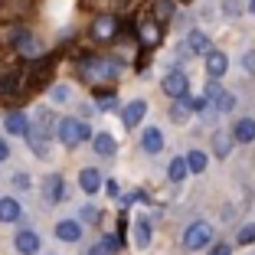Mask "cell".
<instances>
[{"mask_svg": "<svg viewBox=\"0 0 255 255\" xmlns=\"http://www.w3.org/2000/svg\"><path fill=\"white\" fill-rule=\"evenodd\" d=\"M134 246H137V249H147V246H150V223H147L144 216L134 223Z\"/></svg>", "mask_w": 255, "mask_h": 255, "instance_id": "obj_20", "label": "cell"}, {"mask_svg": "<svg viewBox=\"0 0 255 255\" xmlns=\"http://www.w3.org/2000/svg\"><path fill=\"white\" fill-rule=\"evenodd\" d=\"M187 167H190V173H203L206 170V154H203V150H190L187 154Z\"/></svg>", "mask_w": 255, "mask_h": 255, "instance_id": "obj_23", "label": "cell"}, {"mask_svg": "<svg viewBox=\"0 0 255 255\" xmlns=\"http://www.w3.org/2000/svg\"><path fill=\"white\" fill-rule=\"evenodd\" d=\"M56 236H59L62 242H79V236H82V223H75V219H62V223L56 226Z\"/></svg>", "mask_w": 255, "mask_h": 255, "instance_id": "obj_12", "label": "cell"}, {"mask_svg": "<svg viewBox=\"0 0 255 255\" xmlns=\"http://www.w3.org/2000/svg\"><path fill=\"white\" fill-rule=\"evenodd\" d=\"M249 10H252V13H255V0H249Z\"/></svg>", "mask_w": 255, "mask_h": 255, "instance_id": "obj_35", "label": "cell"}, {"mask_svg": "<svg viewBox=\"0 0 255 255\" xmlns=\"http://www.w3.org/2000/svg\"><path fill=\"white\" fill-rule=\"evenodd\" d=\"M187 173H190V167H187V157H173V160H170V167H167V177H170L173 183L187 180Z\"/></svg>", "mask_w": 255, "mask_h": 255, "instance_id": "obj_18", "label": "cell"}, {"mask_svg": "<svg viewBox=\"0 0 255 255\" xmlns=\"http://www.w3.org/2000/svg\"><path fill=\"white\" fill-rule=\"evenodd\" d=\"M239 10H242V7L236 3V0H229V3H226V13H239Z\"/></svg>", "mask_w": 255, "mask_h": 255, "instance_id": "obj_34", "label": "cell"}, {"mask_svg": "<svg viewBox=\"0 0 255 255\" xmlns=\"http://www.w3.org/2000/svg\"><path fill=\"white\" fill-rule=\"evenodd\" d=\"M118 249H121V242L115 239V236H102V239L95 242V249H92L89 255H115Z\"/></svg>", "mask_w": 255, "mask_h": 255, "instance_id": "obj_19", "label": "cell"}, {"mask_svg": "<svg viewBox=\"0 0 255 255\" xmlns=\"http://www.w3.org/2000/svg\"><path fill=\"white\" fill-rule=\"evenodd\" d=\"M98 108H105V112H108V108H115V95H112V92L98 95Z\"/></svg>", "mask_w": 255, "mask_h": 255, "instance_id": "obj_30", "label": "cell"}, {"mask_svg": "<svg viewBox=\"0 0 255 255\" xmlns=\"http://www.w3.org/2000/svg\"><path fill=\"white\" fill-rule=\"evenodd\" d=\"M177 102H180V105H173V118H177V121H183V118H190V105H187V102H183V98H177Z\"/></svg>", "mask_w": 255, "mask_h": 255, "instance_id": "obj_26", "label": "cell"}, {"mask_svg": "<svg viewBox=\"0 0 255 255\" xmlns=\"http://www.w3.org/2000/svg\"><path fill=\"white\" fill-rule=\"evenodd\" d=\"M115 33H118V20H115L112 13L95 16V23H92V36L95 39H112Z\"/></svg>", "mask_w": 255, "mask_h": 255, "instance_id": "obj_5", "label": "cell"}, {"mask_svg": "<svg viewBox=\"0 0 255 255\" xmlns=\"http://www.w3.org/2000/svg\"><path fill=\"white\" fill-rule=\"evenodd\" d=\"M43 193H46V200H49V203H59L62 200V177H59V173H53V177L46 180Z\"/></svg>", "mask_w": 255, "mask_h": 255, "instance_id": "obj_21", "label": "cell"}, {"mask_svg": "<svg viewBox=\"0 0 255 255\" xmlns=\"http://www.w3.org/2000/svg\"><path fill=\"white\" fill-rule=\"evenodd\" d=\"M226 69H229V56L226 53H219V49L206 53V75H210V79H223Z\"/></svg>", "mask_w": 255, "mask_h": 255, "instance_id": "obj_6", "label": "cell"}, {"mask_svg": "<svg viewBox=\"0 0 255 255\" xmlns=\"http://www.w3.org/2000/svg\"><path fill=\"white\" fill-rule=\"evenodd\" d=\"M213 239V226L210 223H193L183 233V249H190V252H196V249H206Z\"/></svg>", "mask_w": 255, "mask_h": 255, "instance_id": "obj_2", "label": "cell"}, {"mask_svg": "<svg viewBox=\"0 0 255 255\" xmlns=\"http://www.w3.org/2000/svg\"><path fill=\"white\" fill-rule=\"evenodd\" d=\"M187 49H190V53H200V56H206V53H213V46H210V39H206V36H203V33H190V36H187Z\"/></svg>", "mask_w": 255, "mask_h": 255, "instance_id": "obj_16", "label": "cell"}, {"mask_svg": "<svg viewBox=\"0 0 255 255\" xmlns=\"http://www.w3.org/2000/svg\"><path fill=\"white\" fill-rule=\"evenodd\" d=\"M13 246H16V252H20V255H36L39 252V236L30 233V229H23V233H16Z\"/></svg>", "mask_w": 255, "mask_h": 255, "instance_id": "obj_9", "label": "cell"}, {"mask_svg": "<svg viewBox=\"0 0 255 255\" xmlns=\"http://www.w3.org/2000/svg\"><path fill=\"white\" fill-rule=\"evenodd\" d=\"M229 252H233L229 246H213V249H210V255H229Z\"/></svg>", "mask_w": 255, "mask_h": 255, "instance_id": "obj_33", "label": "cell"}, {"mask_svg": "<svg viewBox=\"0 0 255 255\" xmlns=\"http://www.w3.org/2000/svg\"><path fill=\"white\" fill-rule=\"evenodd\" d=\"M82 219L85 223H102V213H98L95 206H82Z\"/></svg>", "mask_w": 255, "mask_h": 255, "instance_id": "obj_28", "label": "cell"}, {"mask_svg": "<svg viewBox=\"0 0 255 255\" xmlns=\"http://www.w3.org/2000/svg\"><path fill=\"white\" fill-rule=\"evenodd\" d=\"M144 115H147V102L134 98V102H128V108L121 112V121H125V128H137Z\"/></svg>", "mask_w": 255, "mask_h": 255, "instance_id": "obj_7", "label": "cell"}, {"mask_svg": "<svg viewBox=\"0 0 255 255\" xmlns=\"http://www.w3.org/2000/svg\"><path fill=\"white\" fill-rule=\"evenodd\" d=\"M53 98H56V102H66V98H69V89H62V85H59V89H53Z\"/></svg>", "mask_w": 255, "mask_h": 255, "instance_id": "obj_31", "label": "cell"}, {"mask_svg": "<svg viewBox=\"0 0 255 255\" xmlns=\"http://www.w3.org/2000/svg\"><path fill=\"white\" fill-rule=\"evenodd\" d=\"M56 134H59V141L66 147H79L82 141H92V128L82 118H66V121H59Z\"/></svg>", "mask_w": 255, "mask_h": 255, "instance_id": "obj_1", "label": "cell"}, {"mask_svg": "<svg viewBox=\"0 0 255 255\" xmlns=\"http://www.w3.org/2000/svg\"><path fill=\"white\" fill-rule=\"evenodd\" d=\"M239 242H242V246L255 242V223H249V226H242V229H239Z\"/></svg>", "mask_w": 255, "mask_h": 255, "instance_id": "obj_25", "label": "cell"}, {"mask_svg": "<svg viewBox=\"0 0 255 255\" xmlns=\"http://www.w3.org/2000/svg\"><path fill=\"white\" fill-rule=\"evenodd\" d=\"M92 144H95V154H102V157H115V154H118V144H115V137L108 134V131L92 134Z\"/></svg>", "mask_w": 255, "mask_h": 255, "instance_id": "obj_10", "label": "cell"}, {"mask_svg": "<svg viewBox=\"0 0 255 255\" xmlns=\"http://www.w3.org/2000/svg\"><path fill=\"white\" fill-rule=\"evenodd\" d=\"M137 36H141L144 46H157L160 26H157V23H150V20H144V23H137Z\"/></svg>", "mask_w": 255, "mask_h": 255, "instance_id": "obj_13", "label": "cell"}, {"mask_svg": "<svg viewBox=\"0 0 255 255\" xmlns=\"http://www.w3.org/2000/svg\"><path fill=\"white\" fill-rule=\"evenodd\" d=\"M20 219V203L13 196H3L0 200V223H16Z\"/></svg>", "mask_w": 255, "mask_h": 255, "instance_id": "obj_14", "label": "cell"}, {"mask_svg": "<svg viewBox=\"0 0 255 255\" xmlns=\"http://www.w3.org/2000/svg\"><path fill=\"white\" fill-rule=\"evenodd\" d=\"M79 75L82 79H108V75H115V66L105 59H79Z\"/></svg>", "mask_w": 255, "mask_h": 255, "instance_id": "obj_3", "label": "cell"}, {"mask_svg": "<svg viewBox=\"0 0 255 255\" xmlns=\"http://www.w3.org/2000/svg\"><path fill=\"white\" fill-rule=\"evenodd\" d=\"M10 157V147H7V141H3V137H0V164H3V160Z\"/></svg>", "mask_w": 255, "mask_h": 255, "instance_id": "obj_32", "label": "cell"}, {"mask_svg": "<svg viewBox=\"0 0 255 255\" xmlns=\"http://www.w3.org/2000/svg\"><path fill=\"white\" fill-rule=\"evenodd\" d=\"M164 92L170 98H183L187 95V75L180 72V69H173V72L164 75Z\"/></svg>", "mask_w": 255, "mask_h": 255, "instance_id": "obj_4", "label": "cell"}, {"mask_svg": "<svg viewBox=\"0 0 255 255\" xmlns=\"http://www.w3.org/2000/svg\"><path fill=\"white\" fill-rule=\"evenodd\" d=\"M79 187H82L85 193H98V190H102V173H98L95 167H85V170L79 173Z\"/></svg>", "mask_w": 255, "mask_h": 255, "instance_id": "obj_11", "label": "cell"}, {"mask_svg": "<svg viewBox=\"0 0 255 255\" xmlns=\"http://www.w3.org/2000/svg\"><path fill=\"white\" fill-rule=\"evenodd\" d=\"M173 13V0H154V23H167Z\"/></svg>", "mask_w": 255, "mask_h": 255, "instance_id": "obj_22", "label": "cell"}, {"mask_svg": "<svg viewBox=\"0 0 255 255\" xmlns=\"http://www.w3.org/2000/svg\"><path fill=\"white\" fill-rule=\"evenodd\" d=\"M233 137H236V141H242V144L255 141V121H252V118H242V121H236V128H233Z\"/></svg>", "mask_w": 255, "mask_h": 255, "instance_id": "obj_15", "label": "cell"}, {"mask_svg": "<svg viewBox=\"0 0 255 255\" xmlns=\"http://www.w3.org/2000/svg\"><path fill=\"white\" fill-rule=\"evenodd\" d=\"M3 128H7L10 134H16V137H26V134H30V118H26L23 112H7Z\"/></svg>", "mask_w": 255, "mask_h": 255, "instance_id": "obj_8", "label": "cell"}, {"mask_svg": "<svg viewBox=\"0 0 255 255\" xmlns=\"http://www.w3.org/2000/svg\"><path fill=\"white\" fill-rule=\"evenodd\" d=\"M233 105H236V95H229V92H219V98H216V112H233Z\"/></svg>", "mask_w": 255, "mask_h": 255, "instance_id": "obj_24", "label": "cell"}, {"mask_svg": "<svg viewBox=\"0 0 255 255\" xmlns=\"http://www.w3.org/2000/svg\"><path fill=\"white\" fill-rule=\"evenodd\" d=\"M160 147H164V134H160L157 128H147L144 131V150L147 154H160Z\"/></svg>", "mask_w": 255, "mask_h": 255, "instance_id": "obj_17", "label": "cell"}, {"mask_svg": "<svg viewBox=\"0 0 255 255\" xmlns=\"http://www.w3.org/2000/svg\"><path fill=\"white\" fill-rule=\"evenodd\" d=\"M229 137H233V134H223V131L213 137V144H216V154H226V150H229Z\"/></svg>", "mask_w": 255, "mask_h": 255, "instance_id": "obj_27", "label": "cell"}, {"mask_svg": "<svg viewBox=\"0 0 255 255\" xmlns=\"http://www.w3.org/2000/svg\"><path fill=\"white\" fill-rule=\"evenodd\" d=\"M13 187L16 190H30V173H16V177H13Z\"/></svg>", "mask_w": 255, "mask_h": 255, "instance_id": "obj_29", "label": "cell"}]
</instances>
